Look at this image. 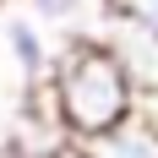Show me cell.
Here are the masks:
<instances>
[{
	"label": "cell",
	"mask_w": 158,
	"mask_h": 158,
	"mask_svg": "<svg viewBox=\"0 0 158 158\" xmlns=\"http://www.w3.org/2000/svg\"><path fill=\"white\" fill-rule=\"evenodd\" d=\"M0 158H16V153H11V147H6V142H0Z\"/></svg>",
	"instance_id": "30bf717a"
},
{
	"label": "cell",
	"mask_w": 158,
	"mask_h": 158,
	"mask_svg": "<svg viewBox=\"0 0 158 158\" xmlns=\"http://www.w3.org/2000/svg\"><path fill=\"white\" fill-rule=\"evenodd\" d=\"M38 22H77L82 11H87V0H22Z\"/></svg>",
	"instance_id": "8992f818"
},
{
	"label": "cell",
	"mask_w": 158,
	"mask_h": 158,
	"mask_svg": "<svg viewBox=\"0 0 158 158\" xmlns=\"http://www.w3.org/2000/svg\"><path fill=\"white\" fill-rule=\"evenodd\" d=\"M60 158H93V153H87V147H82V142H71V147H65Z\"/></svg>",
	"instance_id": "9c48e42d"
},
{
	"label": "cell",
	"mask_w": 158,
	"mask_h": 158,
	"mask_svg": "<svg viewBox=\"0 0 158 158\" xmlns=\"http://www.w3.org/2000/svg\"><path fill=\"white\" fill-rule=\"evenodd\" d=\"M109 6H120V11H131V16H142V22L158 27V0H109Z\"/></svg>",
	"instance_id": "52a82bcc"
},
{
	"label": "cell",
	"mask_w": 158,
	"mask_h": 158,
	"mask_svg": "<svg viewBox=\"0 0 158 158\" xmlns=\"http://www.w3.org/2000/svg\"><path fill=\"white\" fill-rule=\"evenodd\" d=\"M0 44L11 55V65L22 71V82H44L55 55H49V38L38 33V16L33 11H11V6H0Z\"/></svg>",
	"instance_id": "277c9868"
},
{
	"label": "cell",
	"mask_w": 158,
	"mask_h": 158,
	"mask_svg": "<svg viewBox=\"0 0 158 158\" xmlns=\"http://www.w3.org/2000/svg\"><path fill=\"white\" fill-rule=\"evenodd\" d=\"M98 38L120 55V65L136 77V87H158V27H153V22L120 11V6H104Z\"/></svg>",
	"instance_id": "3957f363"
},
{
	"label": "cell",
	"mask_w": 158,
	"mask_h": 158,
	"mask_svg": "<svg viewBox=\"0 0 158 158\" xmlns=\"http://www.w3.org/2000/svg\"><path fill=\"white\" fill-rule=\"evenodd\" d=\"M82 147L93 158H158V126L131 109V114H120L114 126H104L98 136H87Z\"/></svg>",
	"instance_id": "5b68a950"
},
{
	"label": "cell",
	"mask_w": 158,
	"mask_h": 158,
	"mask_svg": "<svg viewBox=\"0 0 158 158\" xmlns=\"http://www.w3.org/2000/svg\"><path fill=\"white\" fill-rule=\"evenodd\" d=\"M0 6H11V0H0Z\"/></svg>",
	"instance_id": "8fae6325"
},
{
	"label": "cell",
	"mask_w": 158,
	"mask_h": 158,
	"mask_svg": "<svg viewBox=\"0 0 158 158\" xmlns=\"http://www.w3.org/2000/svg\"><path fill=\"white\" fill-rule=\"evenodd\" d=\"M0 142L11 147L16 158H60L65 147L77 142V131L65 126L60 104H55L49 77H44V82H27V98H22V109L11 114V126H6Z\"/></svg>",
	"instance_id": "7a4b0ae2"
},
{
	"label": "cell",
	"mask_w": 158,
	"mask_h": 158,
	"mask_svg": "<svg viewBox=\"0 0 158 158\" xmlns=\"http://www.w3.org/2000/svg\"><path fill=\"white\" fill-rule=\"evenodd\" d=\"M136 114L158 126V87H142V93H136Z\"/></svg>",
	"instance_id": "ba28073f"
},
{
	"label": "cell",
	"mask_w": 158,
	"mask_h": 158,
	"mask_svg": "<svg viewBox=\"0 0 158 158\" xmlns=\"http://www.w3.org/2000/svg\"><path fill=\"white\" fill-rule=\"evenodd\" d=\"M49 87H55V104H60L65 126L77 131V142L98 136L104 126H114L120 114L136 109V77H131L120 55H114L104 38H71V44L55 55L49 65Z\"/></svg>",
	"instance_id": "6da1fadb"
}]
</instances>
